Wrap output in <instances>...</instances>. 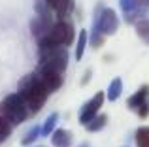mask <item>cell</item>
Instances as JSON below:
<instances>
[{"label":"cell","instance_id":"obj_1","mask_svg":"<svg viewBox=\"0 0 149 147\" xmlns=\"http://www.w3.org/2000/svg\"><path fill=\"white\" fill-rule=\"evenodd\" d=\"M21 98L23 102L26 104L29 111H38L42 106H44L45 98H47L49 92L45 91V87L42 85L40 77L38 76H29L21 85Z\"/></svg>","mask_w":149,"mask_h":147},{"label":"cell","instance_id":"obj_5","mask_svg":"<svg viewBox=\"0 0 149 147\" xmlns=\"http://www.w3.org/2000/svg\"><path fill=\"white\" fill-rule=\"evenodd\" d=\"M117 28H119V17H117V13L113 10H109V8H106L102 11L100 19L96 21V32L104 34V36H109V34H115Z\"/></svg>","mask_w":149,"mask_h":147},{"label":"cell","instance_id":"obj_10","mask_svg":"<svg viewBox=\"0 0 149 147\" xmlns=\"http://www.w3.org/2000/svg\"><path fill=\"white\" fill-rule=\"evenodd\" d=\"M53 145L57 147H70L72 145V134L68 130H57L53 136Z\"/></svg>","mask_w":149,"mask_h":147},{"label":"cell","instance_id":"obj_9","mask_svg":"<svg viewBox=\"0 0 149 147\" xmlns=\"http://www.w3.org/2000/svg\"><path fill=\"white\" fill-rule=\"evenodd\" d=\"M121 8L127 13V21H134V15H138L142 11L140 0H121Z\"/></svg>","mask_w":149,"mask_h":147},{"label":"cell","instance_id":"obj_3","mask_svg":"<svg viewBox=\"0 0 149 147\" xmlns=\"http://www.w3.org/2000/svg\"><path fill=\"white\" fill-rule=\"evenodd\" d=\"M0 111L10 119L11 125H19V123L25 121L26 113H29V107L23 102L21 94H10L4 98L2 106H0Z\"/></svg>","mask_w":149,"mask_h":147},{"label":"cell","instance_id":"obj_14","mask_svg":"<svg viewBox=\"0 0 149 147\" xmlns=\"http://www.w3.org/2000/svg\"><path fill=\"white\" fill-rule=\"evenodd\" d=\"M47 4L57 11V13L64 15L66 11L70 10V6H72V0H47Z\"/></svg>","mask_w":149,"mask_h":147},{"label":"cell","instance_id":"obj_17","mask_svg":"<svg viewBox=\"0 0 149 147\" xmlns=\"http://www.w3.org/2000/svg\"><path fill=\"white\" fill-rule=\"evenodd\" d=\"M85 45H87V32H79V40H77V47H76V59L79 60L83 57V51H85Z\"/></svg>","mask_w":149,"mask_h":147},{"label":"cell","instance_id":"obj_6","mask_svg":"<svg viewBox=\"0 0 149 147\" xmlns=\"http://www.w3.org/2000/svg\"><path fill=\"white\" fill-rule=\"evenodd\" d=\"M102 102H104V92H96V94L85 104V107L81 110V115H79V123L81 125H89V123L96 117L98 110L102 107Z\"/></svg>","mask_w":149,"mask_h":147},{"label":"cell","instance_id":"obj_7","mask_svg":"<svg viewBox=\"0 0 149 147\" xmlns=\"http://www.w3.org/2000/svg\"><path fill=\"white\" fill-rule=\"evenodd\" d=\"M38 77H40L42 85L45 87L47 92H55L58 87H61V83H62V74L57 72V70H51V68H45V66L40 68Z\"/></svg>","mask_w":149,"mask_h":147},{"label":"cell","instance_id":"obj_13","mask_svg":"<svg viewBox=\"0 0 149 147\" xmlns=\"http://www.w3.org/2000/svg\"><path fill=\"white\" fill-rule=\"evenodd\" d=\"M136 145L138 147H149V126H140L136 130Z\"/></svg>","mask_w":149,"mask_h":147},{"label":"cell","instance_id":"obj_19","mask_svg":"<svg viewBox=\"0 0 149 147\" xmlns=\"http://www.w3.org/2000/svg\"><path fill=\"white\" fill-rule=\"evenodd\" d=\"M38 132H40V128H38V126H34V128L29 132V136L23 140V144H25V145H30V141H34V140L38 138Z\"/></svg>","mask_w":149,"mask_h":147},{"label":"cell","instance_id":"obj_20","mask_svg":"<svg viewBox=\"0 0 149 147\" xmlns=\"http://www.w3.org/2000/svg\"><path fill=\"white\" fill-rule=\"evenodd\" d=\"M140 2H149V0H140Z\"/></svg>","mask_w":149,"mask_h":147},{"label":"cell","instance_id":"obj_4","mask_svg":"<svg viewBox=\"0 0 149 147\" xmlns=\"http://www.w3.org/2000/svg\"><path fill=\"white\" fill-rule=\"evenodd\" d=\"M66 64H68V53H66L64 47H55V49H49V51L44 53L42 66L57 70V72L62 74L66 70Z\"/></svg>","mask_w":149,"mask_h":147},{"label":"cell","instance_id":"obj_18","mask_svg":"<svg viewBox=\"0 0 149 147\" xmlns=\"http://www.w3.org/2000/svg\"><path fill=\"white\" fill-rule=\"evenodd\" d=\"M55 123H57V113H53V115L49 117V121H45V125H44V134H45V136H47L51 130H53Z\"/></svg>","mask_w":149,"mask_h":147},{"label":"cell","instance_id":"obj_15","mask_svg":"<svg viewBox=\"0 0 149 147\" xmlns=\"http://www.w3.org/2000/svg\"><path fill=\"white\" fill-rule=\"evenodd\" d=\"M11 123H10V119L6 117V115L0 111V141H4L8 136H10V132H11Z\"/></svg>","mask_w":149,"mask_h":147},{"label":"cell","instance_id":"obj_8","mask_svg":"<svg viewBox=\"0 0 149 147\" xmlns=\"http://www.w3.org/2000/svg\"><path fill=\"white\" fill-rule=\"evenodd\" d=\"M147 94H149V87H147V85L140 87L138 92H134V94L128 98V107H130V110H134L136 113H138L143 106H147Z\"/></svg>","mask_w":149,"mask_h":147},{"label":"cell","instance_id":"obj_16","mask_svg":"<svg viewBox=\"0 0 149 147\" xmlns=\"http://www.w3.org/2000/svg\"><path fill=\"white\" fill-rule=\"evenodd\" d=\"M106 121H108L106 115H96V117L87 125V128L91 130V132H96V130H100V128H104V126H106Z\"/></svg>","mask_w":149,"mask_h":147},{"label":"cell","instance_id":"obj_12","mask_svg":"<svg viewBox=\"0 0 149 147\" xmlns=\"http://www.w3.org/2000/svg\"><path fill=\"white\" fill-rule=\"evenodd\" d=\"M136 32H138V36L149 45V19H140V21L136 23Z\"/></svg>","mask_w":149,"mask_h":147},{"label":"cell","instance_id":"obj_2","mask_svg":"<svg viewBox=\"0 0 149 147\" xmlns=\"http://www.w3.org/2000/svg\"><path fill=\"white\" fill-rule=\"evenodd\" d=\"M72 42H74V26L66 21H61L51 28V32L47 36L42 38L40 47H42V53H45L55 47H66Z\"/></svg>","mask_w":149,"mask_h":147},{"label":"cell","instance_id":"obj_11","mask_svg":"<svg viewBox=\"0 0 149 147\" xmlns=\"http://www.w3.org/2000/svg\"><path fill=\"white\" fill-rule=\"evenodd\" d=\"M121 91H123V81H121V77H115V79L109 83V89H108V100L115 102V100L121 96Z\"/></svg>","mask_w":149,"mask_h":147}]
</instances>
